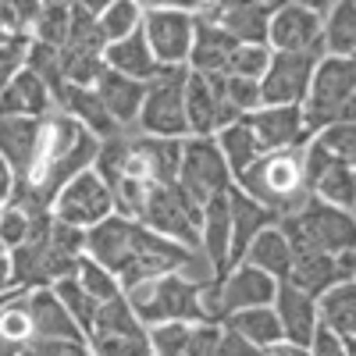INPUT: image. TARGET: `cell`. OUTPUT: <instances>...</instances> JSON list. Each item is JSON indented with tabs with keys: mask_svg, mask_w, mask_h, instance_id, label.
I'll return each instance as SVG.
<instances>
[{
	"mask_svg": "<svg viewBox=\"0 0 356 356\" xmlns=\"http://www.w3.org/2000/svg\"><path fill=\"white\" fill-rule=\"evenodd\" d=\"M239 193L267 207L278 221L296 214L300 207L310 200L307 189V175H303V146L300 150H278V154H264L253 168H246L239 178L232 182Z\"/></svg>",
	"mask_w": 356,
	"mask_h": 356,
	"instance_id": "1",
	"label": "cell"
},
{
	"mask_svg": "<svg viewBox=\"0 0 356 356\" xmlns=\"http://www.w3.org/2000/svg\"><path fill=\"white\" fill-rule=\"evenodd\" d=\"M278 228L292 250H314L324 257H349L356 253V214L342 211V207L307 200L296 214L282 218Z\"/></svg>",
	"mask_w": 356,
	"mask_h": 356,
	"instance_id": "2",
	"label": "cell"
},
{
	"mask_svg": "<svg viewBox=\"0 0 356 356\" xmlns=\"http://www.w3.org/2000/svg\"><path fill=\"white\" fill-rule=\"evenodd\" d=\"M207 285V282H203ZM200 282H193L189 275L175 271V275H164L157 282H143L125 296V303L132 307V314L154 328V324H168V321H182V324H211L203 314V300H200Z\"/></svg>",
	"mask_w": 356,
	"mask_h": 356,
	"instance_id": "3",
	"label": "cell"
},
{
	"mask_svg": "<svg viewBox=\"0 0 356 356\" xmlns=\"http://www.w3.org/2000/svg\"><path fill=\"white\" fill-rule=\"evenodd\" d=\"M356 97V61H339V57H321V65L310 79L307 100H303V125L314 139L328 125H339L349 104Z\"/></svg>",
	"mask_w": 356,
	"mask_h": 356,
	"instance_id": "4",
	"label": "cell"
},
{
	"mask_svg": "<svg viewBox=\"0 0 356 356\" xmlns=\"http://www.w3.org/2000/svg\"><path fill=\"white\" fill-rule=\"evenodd\" d=\"M136 221L143 228H150L161 239H171L178 246H186L200 253V221L203 211L178 189V186H150L136 211Z\"/></svg>",
	"mask_w": 356,
	"mask_h": 356,
	"instance_id": "5",
	"label": "cell"
},
{
	"mask_svg": "<svg viewBox=\"0 0 356 356\" xmlns=\"http://www.w3.org/2000/svg\"><path fill=\"white\" fill-rule=\"evenodd\" d=\"M186 79H189V68H164L154 82H146V97H143V107L136 118V136L189 139Z\"/></svg>",
	"mask_w": 356,
	"mask_h": 356,
	"instance_id": "6",
	"label": "cell"
},
{
	"mask_svg": "<svg viewBox=\"0 0 356 356\" xmlns=\"http://www.w3.org/2000/svg\"><path fill=\"white\" fill-rule=\"evenodd\" d=\"M86 346L93 356H154L150 332L132 314L125 296H118L111 303H100V314L86 335Z\"/></svg>",
	"mask_w": 356,
	"mask_h": 356,
	"instance_id": "7",
	"label": "cell"
},
{
	"mask_svg": "<svg viewBox=\"0 0 356 356\" xmlns=\"http://www.w3.org/2000/svg\"><path fill=\"white\" fill-rule=\"evenodd\" d=\"M193 29H196V8H182V4L143 8V36L150 43L161 68H186L189 65Z\"/></svg>",
	"mask_w": 356,
	"mask_h": 356,
	"instance_id": "8",
	"label": "cell"
},
{
	"mask_svg": "<svg viewBox=\"0 0 356 356\" xmlns=\"http://www.w3.org/2000/svg\"><path fill=\"white\" fill-rule=\"evenodd\" d=\"M175 186L182 189L200 211L211 196L232 189V171H228V164L218 150L214 136H207V139L189 136L182 143V164H178V182Z\"/></svg>",
	"mask_w": 356,
	"mask_h": 356,
	"instance_id": "9",
	"label": "cell"
},
{
	"mask_svg": "<svg viewBox=\"0 0 356 356\" xmlns=\"http://www.w3.org/2000/svg\"><path fill=\"white\" fill-rule=\"evenodd\" d=\"M50 214H54V221H61V225H72L79 232H89V228H97L100 221H107L114 214V196L100 182V175L89 168V171L75 175L72 182L57 193Z\"/></svg>",
	"mask_w": 356,
	"mask_h": 356,
	"instance_id": "10",
	"label": "cell"
},
{
	"mask_svg": "<svg viewBox=\"0 0 356 356\" xmlns=\"http://www.w3.org/2000/svg\"><path fill=\"white\" fill-rule=\"evenodd\" d=\"M321 57H324L321 50H307V54H275L271 50V65H267V72L260 79L264 107H303Z\"/></svg>",
	"mask_w": 356,
	"mask_h": 356,
	"instance_id": "11",
	"label": "cell"
},
{
	"mask_svg": "<svg viewBox=\"0 0 356 356\" xmlns=\"http://www.w3.org/2000/svg\"><path fill=\"white\" fill-rule=\"evenodd\" d=\"M328 4H282L267 25V47L275 54H307L321 50V29Z\"/></svg>",
	"mask_w": 356,
	"mask_h": 356,
	"instance_id": "12",
	"label": "cell"
},
{
	"mask_svg": "<svg viewBox=\"0 0 356 356\" xmlns=\"http://www.w3.org/2000/svg\"><path fill=\"white\" fill-rule=\"evenodd\" d=\"M139 221L118 218L111 214L107 221H100L97 228L86 232V257L97 260L104 271H111L114 278L129 267V260L136 257V243H139Z\"/></svg>",
	"mask_w": 356,
	"mask_h": 356,
	"instance_id": "13",
	"label": "cell"
},
{
	"mask_svg": "<svg viewBox=\"0 0 356 356\" xmlns=\"http://www.w3.org/2000/svg\"><path fill=\"white\" fill-rule=\"evenodd\" d=\"M243 122L257 136L264 154H278V150H300L310 143L307 125H303V107H260L246 114Z\"/></svg>",
	"mask_w": 356,
	"mask_h": 356,
	"instance_id": "14",
	"label": "cell"
},
{
	"mask_svg": "<svg viewBox=\"0 0 356 356\" xmlns=\"http://www.w3.org/2000/svg\"><path fill=\"white\" fill-rule=\"evenodd\" d=\"M275 8L278 4H207V8H196V15L225 29L235 43L267 47V25H271Z\"/></svg>",
	"mask_w": 356,
	"mask_h": 356,
	"instance_id": "15",
	"label": "cell"
},
{
	"mask_svg": "<svg viewBox=\"0 0 356 356\" xmlns=\"http://www.w3.org/2000/svg\"><path fill=\"white\" fill-rule=\"evenodd\" d=\"M40 132H43V122H36V118H0V161L15 175V193L25 189L29 175H33Z\"/></svg>",
	"mask_w": 356,
	"mask_h": 356,
	"instance_id": "16",
	"label": "cell"
},
{
	"mask_svg": "<svg viewBox=\"0 0 356 356\" xmlns=\"http://www.w3.org/2000/svg\"><path fill=\"white\" fill-rule=\"evenodd\" d=\"M182 143L186 139L132 136V168H129V175H139L154 186H175L178 182V164H182Z\"/></svg>",
	"mask_w": 356,
	"mask_h": 356,
	"instance_id": "17",
	"label": "cell"
},
{
	"mask_svg": "<svg viewBox=\"0 0 356 356\" xmlns=\"http://www.w3.org/2000/svg\"><path fill=\"white\" fill-rule=\"evenodd\" d=\"M278 218L267 211V207H260L257 200H250L246 193H239V189H228V225H232V243H228V271L232 267H239L243 264V257H246V250H250V243L257 239V235L264 232V228H271Z\"/></svg>",
	"mask_w": 356,
	"mask_h": 356,
	"instance_id": "18",
	"label": "cell"
},
{
	"mask_svg": "<svg viewBox=\"0 0 356 356\" xmlns=\"http://www.w3.org/2000/svg\"><path fill=\"white\" fill-rule=\"evenodd\" d=\"M150 332V349L154 356H214L218 346V324H182V321H168L154 324Z\"/></svg>",
	"mask_w": 356,
	"mask_h": 356,
	"instance_id": "19",
	"label": "cell"
},
{
	"mask_svg": "<svg viewBox=\"0 0 356 356\" xmlns=\"http://www.w3.org/2000/svg\"><path fill=\"white\" fill-rule=\"evenodd\" d=\"M275 314H278V328H282V342H292V346H310L314 332H317V300H310L307 292L292 289L289 282H278V292H275Z\"/></svg>",
	"mask_w": 356,
	"mask_h": 356,
	"instance_id": "20",
	"label": "cell"
},
{
	"mask_svg": "<svg viewBox=\"0 0 356 356\" xmlns=\"http://www.w3.org/2000/svg\"><path fill=\"white\" fill-rule=\"evenodd\" d=\"M353 278L339 257H324V253H314V250H292V271H289V285L307 292L310 300H321L332 285Z\"/></svg>",
	"mask_w": 356,
	"mask_h": 356,
	"instance_id": "21",
	"label": "cell"
},
{
	"mask_svg": "<svg viewBox=\"0 0 356 356\" xmlns=\"http://www.w3.org/2000/svg\"><path fill=\"white\" fill-rule=\"evenodd\" d=\"M25 300V314L33 324V342H47V339H86L79 332V324L68 317V310L61 307V300L54 296V289H33L22 296Z\"/></svg>",
	"mask_w": 356,
	"mask_h": 356,
	"instance_id": "22",
	"label": "cell"
},
{
	"mask_svg": "<svg viewBox=\"0 0 356 356\" xmlns=\"http://www.w3.org/2000/svg\"><path fill=\"white\" fill-rule=\"evenodd\" d=\"M54 107L61 111V114H68V118H75V122H79L89 136H97V139H111V136L122 132V129L114 125V118L107 114V107H104V100L97 97L93 86H65L61 93H57Z\"/></svg>",
	"mask_w": 356,
	"mask_h": 356,
	"instance_id": "23",
	"label": "cell"
},
{
	"mask_svg": "<svg viewBox=\"0 0 356 356\" xmlns=\"http://www.w3.org/2000/svg\"><path fill=\"white\" fill-rule=\"evenodd\" d=\"M93 89L104 100V107L114 118L118 129L122 132L136 129V118H139V107H143V97H146V82H136V79H125V75L104 68L100 79L93 82Z\"/></svg>",
	"mask_w": 356,
	"mask_h": 356,
	"instance_id": "24",
	"label": "cell"
},
{
	"mask_svg": "<svg viewBox=\"0 0 356 356\" xmlns=\"http://www.w3.org/2000/svg\"><path fill=\"white\" fill-rule=\"evenodd\" d=\"M50 111H57L50 89L33 72L18 68L15 79L4 86V93H0V118H36V122H43Z\"/></svg>",
	"mask_w": 356,
	"mask_h": 356,
	"instance_id": "25",
	"label": "cell"
},
{
	"mask_svg": "<svg viewBox=\"0 0 356 356\" xmlns=\"http://www.w3.org/2000/svg\"><path fill=\"white\" fill-rule=\"evenodd\" d=\"M104 68L125 75V79H136V82H154L164 68L157 65V57L150 50V43H146L143 29L118 43H107L104 47Z\"/></svg>",
	"mask_w": 356,
	"mask_h": 356,
	"instance_id": "26",
	"label": "cell"
},
{
	"mask_svg": "<svg viewBox=\"0 0 356 356\" xmlns=\"http://www.w3.org/2000/svg\"><path fill=\"white\" fill-rule=\"evenodd\" d=\"M239 47L225 29H218L214 22H207L196 15V29H193V50H189V72L196 75H225V65L232 50Z\"/></svg>",
	"mask_w": 356,
	"mask_h": 356,
	"instance_id": "27",
	"label": "cell"
},
{
	"mask_svg": "<svg viewBox=\"0 0 356 356\" xmlns=\"http://www.w3.org/2000/svg\"><path fill=\"white\" fill-rule=\"evenodd\" d=\"M317 321L328 332H335L342 342L356 339V278H346L321 296L317 300Z\"/></svg>",
	"mask_w": 356,
	"mask_h": 356,
	"instance_id": "28",
	"label": "cell"
},
{
	"mask_svg": "<svg viewBox=\"0 0 356 356\" xmlns=\"http://www.w3.org/2000/svg\"><path fill=\"white\" fill-rule=\"evenodd\" d=\"M243 264L257 267V271H264V275H271L275 282H285L289 278V271H292V246L285 239V232L278 228V221L271 228H264L257 239L250 243Z\"/></svg>",
	"mask_w": 356,
	"mask_h": 356,
	"instance_id": "29",
	"label": "cell"
},
{
	"mask_svg": "<svg viewBox=\"0 0 356 356\" xmlns=\"http://www.w3.org/2000/svg\"><path fill=\"white\" fill-rule=\"evenodd\" d=\"M321 54L339 57V61H356V4L342 0L328 15L321 29Z\"/></svg>",
	"mask_w": 356,
	"mask_h": 356,
	"instance_id": "30",
	"label": "cell"
},
{
	"mask_svg": "<svg viewBox=\"0 0 356 356\" xmlns=\"http://www.w3.org/2000/svg\"><path fill=\"white\" fill-rule=\"evenodd\" d=\"M310 196L321 200V203L342 207V211H356V164L332 157L321 168V175L314 178Z\"/></svg>",
	"mask_w": 356,
	"mask_h": 356,
	"instance_id": "31",
	"label": "cell"
},
{
	"mask_svg": "<svg viewBox=\"0 0 356 356\" xmlns=\"http://www.w3.org/2000/svg\"><path fill=\"white\" fill-rule=\"evenodd\" d=\"M186 125H189V136H196V139L218 136V129H221L218 100L211 93V86H207V79L196 72H189V79H186Z\"/></svg>",
	"mask_w": 356,
	"mask_h": 356,
	"instance_id": "32",
	"label": "cell"
},
{
	"mask_svg": "<svg viewBox=\"0 0 356 356\" xmlns=\"http://www.w3.org/2000/svg\"><path fill=\"white\" fill-rule=\"evenodd\" d=\"M214 143H218V150H221L228 171H232V182H235V178H239L246 168H253V164L264 157L257 136L250 132V125L243 122V118H239V122H232V125H225V129L214 136Z\"/></svg>",
	"mask_w": 356,
	"mask_h": 356,
	"instance_id": "33",
	"label": "cell"
},
{
	"mask_svg": "<svg viewBox=\"0 0 356 356\" xmlns=\"http://www.w3.org/2000/svg\"><path fill=\"white\" fill-rule=\"evenodd\" d=\"M225 328L239 332L246 342H253L257 349H271L282 342V328H278V314L275 307H253V310H239L225 317Z\"/></svg>",
	"mask_w": 356,
	"mask_h": 356,
	"instance_id": "34",
	"label": "cell"
},
{
	"mask_svg": "<svg viewBox=\"0 0 356 356\" xmlns=\"http://www.w3.org/2000/svg\"><path fill=\"white\" fill-rule=\"evenodd\" d=\"M132 168V136L129 132H118L111 139H100L97 146V157H93V171L100 175V182L114 193L118 182L129 175Z\"/></svg>",
	"mask_w": 356,
	"mask_h": 356,
	"instance_id": "35",
	"label": "cell"
},
{
	"mask_svg": "<svg viewBox=\"0 0 356 356\" xmlns=\"http://www.w3.org/2000/svg\"><path fill=\"white\" fill-rule=\"evenodd\" d=\"M68 29H72V4H40V15L29 29V40L61 50L68 40Z\"/></svg>",
	"mask_w": 356,
	"mask_h": 356,
	"instance_id": "36",
	"label": "cell"
},
{
	"mask_svg": "<svg viewBox=\"0 0 356 356\" xmlns=\"http://www.w3.org/2000/svg\"><path fill=\"white\" fill-rule=\"evenodd\" d=\"M50 289H54L57 300H61V307L68 310V317L79 324V332L89 335V328H93V321H97V314H100V303H97L75 278H61V282L50 285Z\"/></svg>",
	"mask_w": 356,
	"mask_h": 356,
	"instance_id": "37",
	"label": "cell"
},
{
	"mask_svg": "<svg viewBox=\"0 0 356 356\" xmlns=\"http://www.w3.org/2000/svg\"><path fill=\"white\" fill-rule=\"evenodd\" d=\"M22 68H25V72H33V75L50 89V97H54V100H57V93H61V89L68 86L65 75H61V54H57L54 47H43V43H33V40H29Z\"/></svg>",
	"mask_w": 356,
	"mask_h": 356,
	"instance_id": "38",
	"label": "cell"
},
{
	"mask_svg": "<svg viewBox=\"0 0 356 356\" xmlns=\"http://www.w3.org/2000/svg\"><path fill=\"white\" fill-rule=\"evenodd\" d=\"M100 25V36H104V47L107 43H118L132 33L143 29V8L139 4H129V0H118V4H107L104 15L97 18Z\"/></svg>",
	"mask_w": 356,
	"mask_h": 356,
	"instance_id": "39",
	"label": "cell"
},
{
	"mask_svg": "<svg viewBox=\"0 0 356 356\" xmlns=\"http://www.w3.org/2000/svg\"><path fill=\"white\" fill-rule=\"evenodd\" d=\"M89 296H93L97 303H111V300H118L122 296V285H118V278L111 275V271H104V267L97 264V260H89L86 253L79 257V264H75V275H72Z\"/></svg>",
	"mask_w": 356,
	"mask_h": 356,
	"instance_id": "40",
	"label": "cell"
},
{
	"mask_svg": "<svg viewBox=\"0 0 356 356\" xmlns=\"http://www.w3.org/2000/svg\"><path fill=\"white\" fill-rule=\"evenodd\" d=\"M267 65H271V47H246V43H239V47L232 50V57H228L225 75L260 82L264 72H267Z\"/></svg>",
	"mask_w": 356,
	"mask_h": 356,
	"instance_id": "41",
	"label": "cell"
},
{
	"mask_svg": "<svg viewBox=\"0 0 356 356\" xmlns=\"http://www.w3.org/2000/svg\"><path fill=\"white\" fill-rule=\"evenodd\" d=\"M324 150H328L332 157L339 161H349L356 164V122H339V125H328L324 132L314 136Z\"/></svg>",
	"mask_w": 356,
	"mask_h": 356,
	"instance_id": "42",
	"label": "cell"
},
{
	"mask_svg": "<svg viewBox=\"0 0 356 356\" xmlns=\"http://www.w3.org/2000/svg\"><path fill=\"white\" fill-rule=\"evenodd\" d=\"M29 228H33V218L18 207H0V246L8 253H15L25 239H29Z\"/></svg>",
	"mask_w": 356,
	"mask_h": 356,
	"instance_id": "43",
	"label": "cell"
},
{
	"mask_svg": "<svg viewBox=\"0 0 356 356\" xmlns=\"http://www.w3.org/2000/svg\"><path fill=\"white\" fill-rule=\"evenodd\" d=\"M22 356H93L86 339H47V342H29Z\"/></svg>",
	"mask_w": 356,
	"mask_h": 356,
	"instance_id": "44",
	"label": "cell"
},
{
	"mask_svg": "<svg viewBox=\"0 0 356 356\" xmlns=\"http://www.w3.org/2000/svg\"><path fill=\"white\" fill-rule=\"evenodd\" d=\"M214 356H264V349H257L253 342H246L239 332H232L221 324L218 332V346H214Z\"/></svg>",
	"mask_w": 356,
	"mask_h": 356,
	"instance_id": "45",
	"label": "cell"
},
{
	"mask_svg": "<svg viewBox=\"0 0 356 356\" xmlns=\"http://www.w3.org/2000/svg\"><path fill=\"white\" fill-rule=\"evenodd\" d=\"M307 353H310V356H349V346H346L335 332L324 328V324H317V332H314Z\"/></svg>",
	"mask_w": 356,
	"mask_h": 356,
	"instance_id": "46",
	"label": "cell"
},
{
	"mask_svg": "<svg viewBox=\"0 0 356 356\" xmlns=\"http://www.w3.org/2000/svg\"><path fill=\"white\" fill-rule=\"evenodd\" d=\"M11 193H15V175H11V168L4 161H0V207L11 203Z\"/></svg>",
	"mask_w": 356,
	"mask_h": 356,
	"instance_id": "47",
	"label": "cell"
},
{
	"mask_svg": "<svg viewBox=\"0 0 356 356\" xmlns=\"http://www.w3.org/2000/svg\"><path fill=\"white\" fill-rule=\"evenodd\" d=\"M15 292V285H11V257H8V250L0 246V296H11Z\"/></svg>",
	"mask_w": 356,
	"mask_h": 356,
	"instance_id": "48",
	"label": "cell"
},
{
	"mask_svg": "<svg viewBox=\"0 0 356 356\" xmlns=\"http://www.w3.org/2000/svg\"><path fill=\"white\" fill-rule=\"evenodd\" d=\"M264 356H310L303 346H292V342H278L271 349H264Z\"/></svg>",
	"mask_w": 356,
	"mask_h": 356,
	"instance_id": "49",
	"label": "cell"
},
{
	"mask_svg": "<svg viewBox=\"0 0 356 356\" xmlns=\"http://www.w3.org/2000/svg\"><path fill=\"white\" fill-rule=\"evenodd\" d=\"M342 122H356V97H353V104H349V111H346Z\"/></svg>",
	"mask_w": 356,
	"mask_h": 356,
	"instance_id": "50",
	"label": "cell"
},
{
	"mask_svg": "<svg viewBox=\"0 0 356 356\" xmlns=\"http://www.w3.org/2000/svg\"><path fill=\"white\" fill-rule=\"evenodd\" d=\"M346 346H349V356H356V339H353V342H346Z\"/></svg>",
	"mask_w": 356,
	"mask_h": 356,
	"instance_id": "51",
	"label": "cell"
},
{
	"mask_svg": "<svg viewBox=\"0 0 356 356\" xmlns=\"http://www.w3.org/2000/svg\"><path fill=\"white\" fill-rule=\"evenodd\" d=\"M11 296H15V292H11ZM11 296H0V307H4V303H8V300H11Z\"/></svg>",
	"mask_w": 356,
	"mask_h": 356,
	"instance_id": "52",
	"label": "cell"
},
{
	"mask_svg": "<svg viewBox=\"0 0 356 356\" xmlns=\"http://www.w3.org/2000/svg\"><path fill=\"white\" fill-rule=\"evenodd\" d=\"M353 214H356V211H353Z\"/></svg>",
	"mask_w": 356,
	"mask_h": 356,
	"instance_id": "53",
	"label": "cell"
}]
</instances>
